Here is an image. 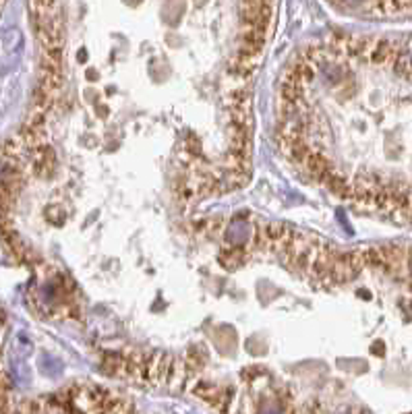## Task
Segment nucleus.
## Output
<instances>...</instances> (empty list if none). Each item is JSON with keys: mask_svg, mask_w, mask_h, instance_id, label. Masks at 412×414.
<instances>
[{"mask_svg": "<svg viewBox=\"0 0 412 414\" xmlns=\"http://www.w3.org/2000/svg\"><path fill=\"white\" fill-rule=\"evenodd\" d=\"M226 238L234 247H238L241 243H247L251 238V224L249 222H243V220H236L234 224H230V228L226 232Z\"/></svg>", "mask_w": 412, "mask_h": 414, "instance_id": "obj_1", "label": "nucleus"}]
</instances>
